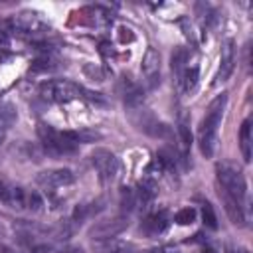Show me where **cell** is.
Here are the masks:
<instances>
[{
	"instance_id": "7",
	"label": "cell",
	"mask_w": 253,
	"mask_h": 253,
	"mask_svg": "<svg viewBox=\"0 0 253 253\" xmlns=\"http://www.w3.org/2000/svg\"><path fill=\"white\" fill-rule=\"evenodd\" d=\"M91 162H93V166H95V170L99 174V180L103 184L111 182L119 172V160L107 148H95V152L91 154Z\"/></svg>"
},
{
	"instance_id": "22",
	"label": "cell",
	"mask_w": 253,
	"mask_h": 253,
	"mask_svg": "<svg viewBox=\"0 0 253 253\" xmlns=\"http://www.w3.org/2000/svg\"><path fill=\"white\" fill-rule=\"evenodd\" d=\"M202 221L206 223V227L217 229V215H215L213 206H211L210 202H204V204H202Z\"/></svg>"
},
{
	"instance_id": "18",
	"label": "cell",
	"mask_w": 253,
	"mask_h": 253,
	"mask_svg": "<svg viewBox=\"0 0 253 253\" xmlns=\"http://www.w3.org/2000/svg\"><path fill=\"white\" fill-rule=\"evenodd\" d=\"M239 146H241V154L245 162H251V121L245 119L241 123V130H239Z\"/></svg>"
},
{
	"instance_id": "12",
	"label": "cell",
	"mask_w": 253,
	"mask_h": 253,
	"mask_svg": "<svg viewBox=\"0 0 253 253\" xmlns=\"http://www.w3.org/2000/svg\"><path fill=\"white\" fill-rule=\"evenodd\" d=\"M136 194V206L140 208H148L152 204V200L158 196V184L154 176H146L138 182V188L134 190Z\"/></svg>"
},
{
	"instance_id": "31",
	"label": "cell",
	"mask_w": 253,
	"mask_h": 253,
	"mask_svg": "<svg viewBox=\"0 0 253 253\" xmlns=\"http://www.w3.org/2000/svg\"><path fill=\"white\" fill-rule=\"evenodd\" d=\"M4 138H6V128H2V126H0V144L4 142Z\"/></svg>"
},
{
	"instance_id": "28",
	"label": "cell",
	"mask_w": 253,
	"mask_h": 253,
	"mask_svg": "<svg viewBox=\"0 0 253 253\" xmlns=\"http://www.w3.org/2000/svg\"><path fill=\"white\" fill-rule=\"evenodd\" d=\"M146 253H178L174 247H158V249H150Z\"/></svg>"
},
{
	"instance_id": "9",
	"label": "cell",
	"mask_w": 253,
	"mask_h": 253,
	"mask_svg": "<svg viewBox=\"0 0 253 253\" xmlns=\"http://www.w3.org/2000/svg\"><path fill=\"white\" fill-rule=\"evenodd\" d=\"M36 182L43 188H63L75 182V174L69 168H49L36 176Z\"/></svg>"
},
{
	"instance_id": "20",
	"label": "cell",
	"mask_w": 253,
	"mask_h": 253,
	"mask_svg": "<svg viewBox=\"0 0 253 253\" xmlns=\"http://www.w3.org/2000/svg\"><path fill=\"white\" fill-rule=\"evenodd\" d=\"M136 208V194L132 188H123L121 190V213L128 215Z\"/></svg>"
},
{
	"instance_id": "21",
	"label": "cell",
	"mask_w": 253,
	"mask_h": 253,
	"mask_svg": "<svg viewBox=\"0 0 253 253\" xmlns=\"http://www.w3.org/2000/svg\"><path fill=\"white\" fill-rule=\"evenodd\" d=\"M18 119L16 115V107L12 103H0V126L8 128L10 125H14Z\"/></svg>"
},
{
	"instance_id": "10",
	"label": "cell",
	"mask_w": 253,
	"mask_h": 253,
	"mask_svg": "<svg viewBox=\"0 0 253 253\" xmlns=\"http://www.w3.org/2000/svg\"><path fill=\"white\" fill-rule=\"evenodd\" d=\"M235 67V42L231 38H227L221 43V53H219V69L215 75V83H223L231 77Z\"/></svg>"
},
{
	"instance_id": "13",
	"label": "cell",
	"mask_w": 253,
	"mask_h": 253,
	"mask_svg": "<svg viewBox=\"0 0 253 253\" xmlns=\"http://www.w3.org/2000/svg\"><path fill=\"white\" fill-rule=\"evenodd\" d=\"M178 138H180V156L182 160L188 158V152H190V146H192V130H190V117L188 113H180L178 115Z\"/></svg>"
},
{
	"instance_id": "3",
	"label": "cell",
	"mask_w": 253,
	"mask_h": 253,
	"mask_svg": "<svg viewBox=\"0 0 253 253\" xmlns=\"http://www.w3.org/2000/svg\"><path fill=\"white\" fill-rule=\"evenodd\" d=\"M38 136L42 140V150L43 154L51 156V158H59V156H67V154H73L77 150V144L69 142L61 130H55L53 126L45 125V123H40L38 125Z\"/></svg>"
},
{
	"instance_id": "23",
	"label": "cell",
	"mask_w": 253,
	"mask_h": 253,
	"mask_svg": "<svg viewBox=\"0 0 253 253\" xmlns=\"http://www.w3.org/2000/svg\"><path fill=\"white\" fill-rule=\"evenodd\" d=\"M196 217H198V211H196L194 208H182L180 211H176L174 221H176L178 225H192V223L196 221Z\"/></svg>"
},
{
	"instance_id": "27",
	"label": "cell",
	"mask_w": 253,
	"mask_h": 253,
	"mask_svg": "<svg viewBox=\"0 0 253 253\" xmlns=\"http://www.w3.org/2000/svg\"><path fill=\"white\" fill-rule=\"evenodd\" d=\"M81 97L89 99V101H91V103H95V105H105V103H107V101H105V97H103L101 93L89 91V89H85V87H81Z\"/></svg>"
},
{
	"instance_id": "16",
	"label": "cell",
	"mask_w": 253,
	"mask_h": 253,
	"mask_svg": "<svg viewBox=\"0 0 253 253\" xmlns=\"http://www.w3.org/2000/svg\"><path fill=\"white\" fill-rule=\"evenodd\" d=\"M61 134L73 142V144H91V142H97L103 138V134L95 128H81V130H61Z\"/></svg>"
},
{
	"instance_id": "29",
	"label": "cell",
	"mask_w": 253,
	"mask_h": 253,
	"mask_svg": "<svg viewBox=\"0 0 253 253\" xmlns=\"http://www.w3.org/2000/svg\"><path fill=\"white\" fill-rule=\"evenodd\" d=\"M51 253H83L81 249H77V247H67V249H61V251H51Z\"/></svg>"
},
{
	"instance_id": "25",
	"label": "cell",
	"mask_w": 253,
	"mask_h": 253,
	"mask_svg": "<svg viewBox=\"0 0 253 253\" xmlns=\"http://www.w3.org/2000/svg\"><path fill=\"white\" fill-rule=\"evenodd\" d=\"M83 73H85L89 79H93V81H105V69L99 67V65H95V63H87V65L83 67Z\"/></svg>"
},
{
	"instance_id": "4",
	"label": "cell",
	"mask_w": 253,
	"mask_h": 253,
	"mask_svg": "<svg viewBox=\"0 0 253 253\" xmlns=\"http://www.w3.org/2000/svg\"><path fill=\"white\" fill-rule=\"evenodd\" d=\"M8 28H10V32H14L18 36H28V38L45 36V32L49 30L47 24L40 18V14L32 12V10H22V12L14 14L8 20Z\"/></svg>"
},
{
	"instance_id": "24",
	"label": "cell",
	"mask_w": 253,
	"mask_h": 253,
	"mask_svg": "<svg viewBox=\"0 0 253 253\" xmlns=\"http://www.w3.org/2000/svg\"><path fill=\"white\" fill-rule=\"evenodd\" d=\"M51 69H55V59L49 57V55H45V57L36 59V61L32 63V69H30V71H34V73H42V71H51Z\"/></svg>"
},
{
	"instance_id": "2",
	"label": "cell",
	"mask_w": 253,
	"mask_h": 253,
	"mask_svg": "<svg viewBox=\"0 0 253 253\" xmlns=\"http://www.w3.org/2000/svg\"><path fill=\"white\" fill-rule=\"evenodd\" d=\"M215 176H217L219 188L243 206V200L247 196V184H245V176L241 168L229 160H221L215 164Z\"/></svg>"
},
{
	"instance_id": "17",
	"label": "cell",
	"mask_w": 253,
	"mask_h": 253,
	"mask_svg": "<svg viewBox=\"0 0 253 253\" xmlns=\"http://www.w3.org/2000/svg\"><path fill=\"white\" fill-rule=\"evenodd\" d=\"M198 79H200V69H198V65H186V69H184L182 75L178 77L180 89H182L184 93H190V91L198 85Z\"/></svg>"
},
{
	"instance_id": "32",
	"label": "cell",
	"mask_w": 253,
	"mask_h": 253,
	"mask_svg": "<svg viewBox=\"0 0 253 253\" xmlns=\"http://www.w3.org/2000/svg\"><path fill=\"white\" fill-rule=\"evenodd\" d=\"M202 253H217V251H215L213 247H204V249H202Z\"/></svg>"
},
{
	"instance_id": "15",
	"label": "cell",
	"mask_w": 253,
	"mask_h": 253,
	"mask_svg": "<svg viewBox=\"0 0 253 253\" xmlns=\"http://www.w3.org/2000/svg\"><path fill=\"white\" fill-rule=\"evenodd\" d=\"M26 198H28V190L18 186H6V190L0 196V200L12 210H26Z\"/></svg>"
},
{
	"instance_id": "5",
	"label": "cell",
	"mask_w": 253,
	"mask_h": 253,
	"mask_svg": "<svg viewBox=\"0 0 253 253\" xmlns=\"http://www.w3.org/2000/svg\"><path fill=\"white\" fill-rule=\"evenodd\" d=\"M40 95L51 103H69L81 97V87L67 79H47L40 85Z\"/></svg>"
},
{
	"instance_id": "8",
	"label": "cell",
	"mask_w": 253,
	"mask_h": 253,
	"mask_svg": "<svg viewBox=\"0 0 253 253\" xmlns=\"http://www.w3.org/2000/svg\"><path fill=\"white\" fill-rule=\"evenodd\" d=\"M140 71L144 75V81L148 89H154L160 83V53L154 47H146L140 63Z\"/></svg>"
},
{
	"instance_id": "6",
	"label": "cell",
	"mask_w": 253,
	"mask_h": 253,
	"mask_svg": "<svg viewBox=\"0 0 253 253\" xmlns=\"http://www.w3.org/2000/svg\"><path fill=\"white\" fill-rule=\"evenodd\" d=\"M128 227V215H115L111 219H105V221H99L91 227L89 231V237L97 243H105V241H111L115 239L119 233H123L125 229Z\"/></svg>"
},
{
	"instance_id": "1",
	"label": "cell",
	"mask_w": 253,
	"mask_h": 253,
	"mask_svg": "<svg viewBox=\"0 0 253 253\" xmlns=\"http://www.w3.org/2000/svg\"><path fill=\"white\" fill-rule=\"evenodd\" d=\"M225 105H227V93L217 95L210 105L208 111L200 123L198 128V142H200V150L206 158H211L217 146V128L221 125L223 113H225Z\"/></svg>"
},
{
	"instance_id": "19",
	"label": "cell",
	"mask_w": 253,
	"mask_h": 253,
	"mask_svg": "<svg viewBox=\"0 0 253 253\" xmlns=\"http://www.w3.org/2000/svg\"><path fill=\"white\" fill-rule=\"evenodd\" d=\"M170 63H172V71L176 73V77H180L182 71L186 69V63H188V51H186L184 47H176V49L172 51Z\"/></svg>"
},
{
	"instance_id": "30",
	"label": "cell",
	"mask_w": 253,
	"mask_h": 253,
	"mask_svg": "<svg viewBox=\"0 0 253 253\" xmlns=\"http://www.w3.org/2000/svg\"><path fill=\"white\" fill-rule=\"evenodd\" d=\"M0 253H18L16 249H12V247H6V245H0Z\"/></svg>"
},
{
	"instance_id": "33",
	"label": "cell",
	"mask_w": 253,
	"mask_h": 253,
	"mask_svg": "<svg viewBox=\"0 0 253 253\" xmlns=\"http://www.w3.org/2000/svg\"><path fill=\"white\" fill-rule=\"evenodd\" d=\"M113 253H126V251H121V249H117V251H113Z\"/></svg>"
},
{
	"instance_id": "11",
	"label": "cell",
	"mask_w": 253,
	"mask_h": 253,
	"mask_svg": "<svg viewBox=\"0 0 253 253\" xmlns=\"http://www.w3.org/2000/svg\"><path fill=\"white\" fill-rule=\"evenodd\" d=\"M168 225H170V217H168V211H156V213H150L144 221H142V225H140V229L148 235V237H156V235H162L166 229H168Z\"/></svg>"
},
{
	"instance_id": "14",
	"label": "cell",
	"mask_w": 253,
	"mask_h": 253,
	"mask_svg": "<svg viewBox=\"0 0 253 253\" xmlns=\"http://www.w3.org/2000/svg\"><path fill=\"white\" fill-rule=\"evenodd\" d=\"M217 194H219V200H221V204H223V208H225V213H227V217L231 219V223H235V225H243V223H245L243 206H241L235 198H231L229 194H225L221 188L217 190Z\"/></svg>"
},
{
	"instance_id": "26",
	"label": "cell",
	"mask_w": 253,
	"mask_h": 253,
	"mask_svg": "<svg viewBox=\"0 0 253 253\" xmlns=\"http://www.w3.org/2000/svg\"><path fill=\"white\" fill-rule=\"evenodd\" d=\"M42 206H43V200H42V196L38 194V192H30L28 190V198H26V210H30V211H40L42 210Z\"/></svg>"
}]
</instances>
